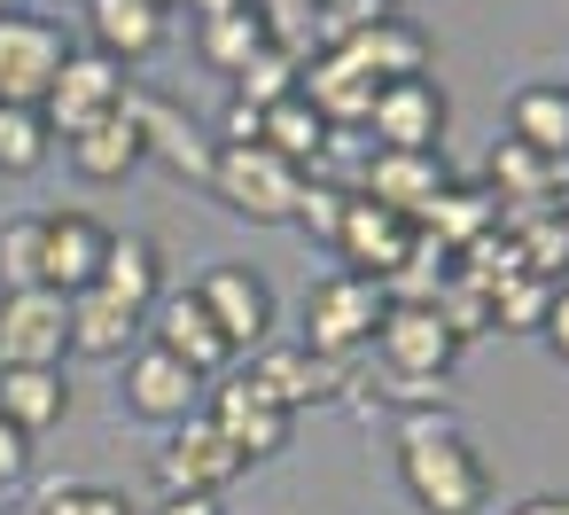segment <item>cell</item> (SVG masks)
I'll use <instances>...</instances> for the list:
<instances>
[{"label": "cell", "instance_id": "obj_39", "mask_svg": "<svg viewBox=\"0 0 569 515\" xmlns=\"http://www.w3.org/2000/svg\"><path fill=\"white\" fill-rule=\"evenodd\" d=\"M157 515H219V499H196V492H172Z\"/></svg>", "mask_w": 569, "mask_h": 515}, {"label": "cell", "instance_id": "obj_15", "mask_svg": "<svg viewBox=\"0 0 569 515\" xmlns=\"http://www.w3.org/2000/svg\"><path fill=\"white\" fill-rule=\"evenodd\" d=\"M79 9H87V48L110 56L118 71L164 56V40H172V9H164V0H79Z\"/></svg>", "mask_w": 569, "mask_h": 515}, {"label": "cell", "instance_id": "obj_19", "mask_svg": "<svg viewBox=\"0 0 569 515\" xmlns=\"http://www.w3.org/2000/svg\"><path fill=\"white\" fill-rule=\"evenodd\" d=\"M63 149H71L79 180H94V188H118V180H133V172L149 165V141H141L133 102H126V110H110V118H94V126H87V133H71Z\"/></svg>", "mask_w": 569, "mask_h": 515}, {"label": "cell", "instance_id": "obj_24", "mask_svg": "<svg viewBox=\"0 0 569 515\" xmlns=\"http://www.w3.org/2000/svg\"><path fill=\"white\" fill-rule=\"evenodd\" d=\"M141 320H149V313L118 305L110 289H79V297H71V351H87V359H126V351L141 344Z\"/></svg>", "mask_w": 569, "mask_h": 515}, {"label": "cell", "instance_id": "obj_11", "mask_svg": "<svg viewBox=\"0 0 569 515\" xmlns=\"http://www.w3.org/2000/svg\"><path fill=\"white\" fill-rule=\"evenodd\" d=\"M71 351V297L17 289L0 297V367H63Z\"/></svg>", "mask_w": 569, "mask_h": 515}, {"label": "cell", "instance_id": "obj_36", "mask_svg": "<svg viewBox=\"0 0 569 515\" xmlns=\"http://www.w3.org/2000/svg\"><path fill=\"white\" fill-rule=\"evenodd\" d=\"M24 476H32V437L17 422H0V492H17Z\"/></svg>", "mask_w": 569, "mask_h": 515}, {"label": "cell", "instance_id": "obj_21", "mask_svg": "<svg viewBox=\"0 0 569 515\" xmlns=\"http://www.w3.org/2000/svg\"><path fill=\"white\" fill-rule=\"evenodd\" d=\"M250 375H258V390H273L289 414L351 390V367H336V359H320V351H305V344H289V351H258Z\"/></svg>", "mask_w": 569, "mask_h": 515}, {"label": "cell", "instance_id": "obj_2", "mask_svg": "<svg viewBox=\"0 0 569 515\" xmlns=\"http://www.w3.org/2000/svg\"><path fill=\"white\" fill-rule=\"evenodd\" d=\"M203 188H211L227 211H242L250 227H281V219H297L305 172H297L289 157H273L266 141H219V149H211Z\"/></svg>", "mask_w": 569, "mask_h": 515}, {"label": "cell", "instance_id": "obj_22", "mask_svg": "<svg viewBox=\"0 0 569 515\" xmlns=\"http://www.w3.org/2000/svg\"><path fill=\"white\" fill-rule=\"evenodd\" d=\"M63 414H71V375L63 367H0V422H17L24 437H40Z\"/></svg>", "mask_w": 569, "mask_h": 515}, {"label": "cell", "instance_id": "obj_3", "mask_svg": "<svg viewBox=\"0 0 569 515\" xmlns=\"http://www.w3.org/2000/svg\"><path fill=\"white\" fill-rule=\"evenodd\" d=\"M382 305H390L382 281H359V274H328V281H312V289H305V351H320V359L343 367L359 344H375Z\"/></svg>", "mask_w": 569, "mask_h": 515}, {"label": "cell", "instance_id": "obj_18", "mask_svg": "<svg viewBox=\"0 0 569 515\" xmlns=\"http://www.w3.org/2000/svg\"><path fill=\"white\" fill-rule=\"evenodd\" d=\"M375 87H390V79H429V32L413 24V17H375V24H359L351 40H336Z\"/></svg>", "mask_w": 569, "mask_h": 515}, {"label": "cell", "instance_id": "obj_9", "mask_svg": "<svg viewBox=\"0 0 569 515\" xmlns=\"http://www.w3.org/2000/svg\"><path fill=\"white\" fill-rule=\"evenodd\" d=\"M126 71L110 63V56H94V48H71L63 56V71H56V87H48V102H40V118H48V133H87L94 118H110V110H126Z\"/></svg>", "mask_w": 569, "mask_h": 515}, {"label": "cell", "instance_id": "obj_12", "mask_svg": "<svg viewBox=\"0 0 569 515\" xmlns=\"http://www.w3.org/2000/svg\"><path fill=\"white\" fill-rule=\"evenodd\" d=\"M141 328H149L141 344L172 351V359H180L188 375H203V383H219V375L234 367V351H227V336H219V320L203 313V297H196V289H180V297H157Z\"/></svg>", "mask_w": 569, "mask_h": 515}, {"label": "cell", "instance_id": "obj_35", "mask_svg": "<svg viewBox=\"0 0 569 515\" xmlns=\"http://www.w3.org/2000/svg\"><path fill=\"white\" fill-rule=\"evenodd\" d=\"M343 196H351V188L305 180V196H297V219H305V227H320V235H336V211H343Z\"/></svg>", "mask_w": 569, "mask_h": 515}, {"label": "cell", "instance_id": "obj_40", "mask_svg": "<svg viewBox=\"0 0 569 515\" xmlns=\"http://www.w3.org/2000/svg\"><path fill=\"white\" fill-rule=\"evenodd\" d=\"M227 9H250V0H188V17L203 24V17H227Z\"/></svg>", "mask_w": 569, "mask_h": 515}, {"label": "cell", "instance_id": "obj_13", "mask_svg": "<svg viewBox=\"0 0 569 515\" xmlns=\"http://www.w3.org/2000/svg\"><path fill=\"white\" fill-rule=\"evenodd\" d=\"M196 297H203V313L219 320V336H227L234 359L273 336V289H266L258 266H211V274L196 281Z\"/></svg>", "mask_w": 569, "mask_h": 515}, {"label": "cell", "instance_id": "obj_44", "mask_svg": "<svg viewBox=\"0 0 569 515\" xmlns=\"http://www.w3.org/2000/svg\"><path fill=\"white\" fill-rule=\"evenodd\" d=\"M312 9H320V0H312Z\"/></svg>", "mask_w": 569, "mask_h": 515}, {"label": "cell", "instance_id": "obj_17", "mask_svg": "<svg viewBox=\"0 0 569 515\" xmlns=\"http://www.w3.org/2000/svg\"><path fill=\"white\" fill-rule=\"evenodd\" d=\"M102 250H110V227L94 211H48V242H40V281L56 297H79L94 289L102 274Z\"/></svg>", "mask_w": 569, "mask_h": 515}, {"label": "cell", "instance_id": "obj_38", "mask_svg": "<svg viewBox=\"0 0 569 515\" xmlns=\"http://www.w3.org/2000/svg\"><path fill=\"white\" fill-rule=\"evenodd\" d=\"M507 515H569V492H530V499H515Z\"/></svg>", "mask_w": 569, "mask_h": 515}, {"label": "cell", "instance_id": "obj_7", "mask_svg": "<svg viewBox=\"0 0 569 515\" xmlns=\"http://www.w3.org/2000/svg\"><path fill=\"white\" fill-rule=\"evenodd\" d=\"M63 56H71V40H63L56 17L9 9V17H0V102L40 110L48 87H56V71H63Z\"/></svg>", "mask_w": 569, "mask_h": 515}, {"label": "cell", "instance_id": "obj_16", "mask_svg": "<svg viewBox=\"0 0 569 515\" xmlns=\"http://www.w3.org/2000/svg\"><path fill=\"white\" fill-rule=\"evenodd\" d=\"M445 188H452L445 157H406V149H375L367 172H359V196L382 204V211H398V219H413V227H421V211H429Z\"/></svg>", "mask_w": 569, "mask_h": 515}, {"label": "cell", "instance_id": "obj_20", "mask_svg": "<svg viewBox=\"0 0 569 515\" xmlns=\"http://www.w3.org/2000/svg\"><path fill=\"white\" fill-rule=\"evenodd\" d=\"M297 95H305V102L328 118V133H336V126H367V110H375L382 87H375L343 48H328V56H312V63L297 71Z\"/></svg>", "mask_w": 569, "mask_h": 515}, {"label": "cell", "instance_id": "obj_10", "mask_svg": "<svg viewBox=\"0 0 569 515\" xmlns=\"http://www.w3.org/2000/svg\"><path fill=\"white\" fill-rule=\"evenodd\" d=\"M242 468H250V460L234 453V437H227L211 414H188V422L164 437V453H157L164 492H196V499H219V492H227Z\"/></svg>", "mask_w": 569, "mask_h": 515}, {"label": "cell", "instance_id": "obj_8", "mask_svg": "<svg viewBox=\"0 0 569 515\" xmlns=\"http://www.w3.org/2000/svg\"><path fill=\"white\" fill-rule=\"evenodd\" d=\"M452 126V95L437 79H390L367 110V141L375 149H406V157H437Z\"/></svg>", "mask_w": 569, "mask_h": 515}, {"label": "cell", "instance_id": "obj_25", "mask_svg": "<svg viewBox=\"0 0 569 515\" xmlns=\"http://www.w3.org/2000/svg\"><path fill=\"white\" fill-rule=\"evenodd\" d=\"M266 48H281V40H273V24H266L258 0H250V9H227V17H203V24H196V56H203L211 71H227V79L250 71Z\"/></svg>", "mask_w": 569, "mask_h": 515}, {"label": "cell", "instance_id": "obj_45", "mask_svg": "<svg viewBox=\"0 0 569 515\" xmlns=\"http://www.w3.org/2000/svg\"><path fill=\"white\" fill-rule=\"evenodd\" d=\"M390 9H398V0H390Z\"/></svg>", "mask_w": 569, "mask_h": 515}, {"label": "cell", "instance_id": "obj_26", "mask_svg": "<svg viewBox=\"0 0 569 515\" xmlns=\"http://www.w3.org/2000/svg\"><path fill=\"white\" fill-rule=\"evenodd\" d=\"M94 289H110L118 305L149 313V305L164 297V250H157L149 235H110V250H102V274H94Z\"/></svg>", "mask_w": 569, "mask_h": 515}, {"label": "cell", "instance_id": "obj_29", "mask_svg": "<svg viewBox=\"0 0 569 515\" xmlns=\"http://www.w3.org/2000/svg\"><path fill=\"white\" fill-rule=\"evenodd\" d=\"M126 102H133V118H141L149 157H172L188 180H203V172H211V149H219V141H203V133H196L172 102H157V95H126Z\"/></svg>", "mask_w": 569, "mask_h": 515}, {"label": "cell", "instance_id": "obj_27", "mask_svg": "<svg viewBox=\"0 0 569 515\" xmlns=\"http://www.w3.org/2000/svg\"><path fill=\"white\" fill-rule=\"evenodd\" d=\"M483 165H491V180H483L491 196H507V204H522V211H530V204H561V165H553V157H538V149H522V141L499 133Z\"/></svg>", "mask_w": 569, "mask_h": 515}, {"label": "cell", "instance_id": "obj_5", "mask_svg": "<svg viewBox=\"0 0 569 515\" xmlns=\"http://www.w3.org/2000/svg\"><path fill=\"white\" fill-rule=\"evenodd\" d=\"M375 344H382V367H390V375L429 383V390H445V383H452L460 344H452V328L437 320V305H429V297H390V305H382Z\"/></svg>", "mask_w": 569, "mask_h": 515}, {"label": "cell", "instance_id": "obj_6", "mask_svg": "<svg viewBox=\"0 0 569 515\" xmlns=\"http://www.w3.org/2000/svg\"><path fill=\"white\" fill-rule=\"evenodd\" d=\"M203 414L234 437L242 460H273V453H289V437H297V414H289L273 390H258L250 367H227V375L203 390Z\"/></svg>", "mask_w": 569, "mask_h": 515}, {"label": "cell", "instance_id": "obj_41", "mask_svg": "<svg viewBox=\"0 0 569 515\" xmlns=\"http://www.w3.org/2000/svg\"><path fill=\"white\" fill-rule=\"evenodd\" d=\"M9 9H24V0H0V17H9Z\"/></svg>", "mask_w": 569, "mask_h": 515}, {"label": "cell", "instance_id": "obj_43", "mask_svg": "<svg viewBox=\"0 0 569 515\" xmlns=\"http://www.w3.org/2000/svg\"><path fill=\"white\" fill-rule=\"evenodd\" d=\"M164 9H172V0H164Z\"/></svg>", "mask_w": 569, "mask_h": 515}, {"label": "cell", "instance_id": "obj_34", "mask_svg": "<svg viewBox=\"0 0 569 515\" xmlns=\"http://www.w3.org/2000/svg\"><path fill=\"white\" fill-rule=\"evenodd\" d=\"M32 515H133V499L118 484H56V492H40Z\"/></svg>", "mask_w": 569, "mask_h": 515}, {"label": "cell", "instance_id": "obj_31", "mask_svg": "<svg viewBox=\"0 0 569 515\" xmlns=\"http://www.w3.org/2000/svg\"><path fill=\"white\" fill-rule=\"evenodd\" d=\"M48 149H56V133H48V118H40V110L0 102V172H40V165H48Z\"/></svg>", "mask_w": 569, "mask_h": 515}, {"label": "cell", "instance_id": "obj_42", "mask_svg": "<svg viewBox=\"0 0 569 515\" xmlns=\"http://www.w3.org/2000/svg\"><path fill=\"white\" fill-rule=\"evenodd\" d=\"M17 515H32V507H17Z\"/></svg>", "mask_w": 569, "mask_h": 515}, {"label": "cell", "instance_id": "obj_14", "mask_svg": "<svg viewBox=\"0 0 569 515\" xmlns=\"http://www.w3.org/2000/svg\"><path fill=\"white\" fill-rule=\"evenodd\" d=\"M118 383H126V406H133L141 422H164V429H180L188 414H203V390H211L203 375H188V367H180L172 351H157V344H133Z\"/></svg>", "mask_w": 569, "mask_h": 515}, {"label": "cell", "instance_id": "obj_1", "mask_svg": "<svg viewBox=\"0 0 569 515\" xmlns=\"http://www.w3.org/2000/svg\"><path fill=\"white\" fill-rule=\"evenodd\" d=\"M398 476H406V492H413L421 515H476L491 499L483 453L445 414H406L398 422Z\"/></svg>", "mask_w": 569, "mask_h": 515}, {"label": "cell", "instance_id": "obj_37", "mask_svg": "<svg viewBox=\"0 0 569 515\" xmlns=\"http://www.w3.org/2000/svg\"><path fill=\"white\" fill-rule=\"evenodd\" d=\"M538 336H546V344H553V351L569 359V281L553 289V305H546V328H538Z\"/></svg>", "mask_w": 569, "mask_h": 515}, {"label": "cell", "instance_id": "obj_28", "mask_svg": "<svg viewBox=\"0 0 569 515\" xmlns=\"http://www.w3.org/2000/svg\"><path fill=\"white\" fill-rule=\"evenodd\" d=\"M258 141H266L273 157H289L297 172H312V157H328L336 133H328V118H320L305 95H281L273 110H258Z\"/></svg>", "mask_w": 569, "mask_h": 515}, {"label": "cell", "instance_id": "obj_33", "mask_svg": "<svg viewBox=\"0 0 569 515\" xmlns=\"http://www.w3.org/2000/svg\"><path fill=\"white\" fill-rule=\"evenodd\" d=\"M297 71H305V56H289V48H266L250 71H234V102H242V110H273L281 95H297Z\"/></svg>", "mask_w": 569, "mask_h": 515}, {"label": "cell", "instance_id": "obj_32", "mask_svg": "<svg viewBox=\"0 0 569 515\" xmlns=\"http://www.w3.org/2000/svg\"><path fill=\"white\" fill-rule=\"evenodd\" d=\"M553 289H561V281L507 274V281L491 289V328H507V336H530V328H546V305H553Z\"/></svg>", "mask_w": 569, "mask_h": 515}, {"label": "cell", "instance_id": "obj_23", "mask_svg": "<svg viewBox=\"0 0 569 515\" xmlns=\"http://www.w3.org/2000/svg\"><path fill=\"white\" fill-rule=\"evenodd\" d=\"M507 141H522V149L569 165V87H553V79L515 87V102H507Z\"/></svg>", "mask_w": 569, "mask_h": 515}, {"label": "cell", "instance_id": "obj_30", "mask_svg": "<svg viewBox=\"0 0 569 515\" xmlns=\"http://www.w3.org/2000/svg\"><path fill=\"white\" fill-rule=\"evenodd\" d=\"M40 242H48V211H17V219H0V297H17V289H48V281H40Z\"/></svg>", "mask_w": 569, "mask_h": 515}, {"label": "cell", "instance_id": "obj_4", "mask_svg": "<svg viewBox=\"0 0 569 515\" xmlns=\"http://www.w3.org/2000/svg\"><path fill=\"white\" fill-rule=\"evenodd\" d=\"M336 250H343V274H359V281H398L406 266H413V242H421V227L413 219H398V211H382V204H367L359 188L343 196V211H336V235H328Z\"/></svg>", "mask_w": 569, "mask_h": 515}]
</instances>
